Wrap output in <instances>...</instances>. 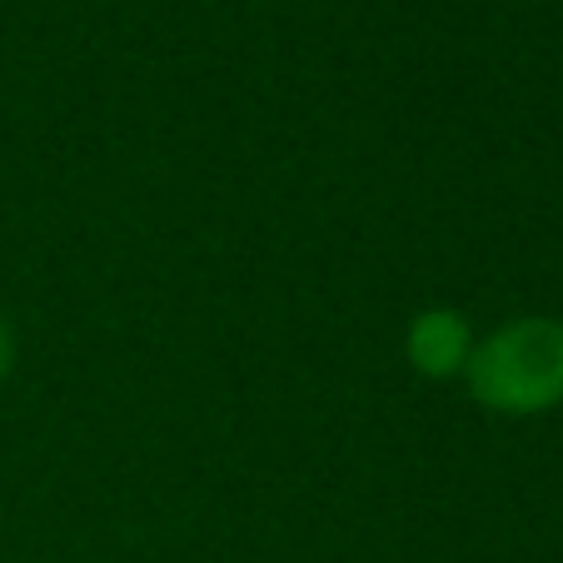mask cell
I'll list each match as a JSON object with an SVG mask.
<instances>
[{
    "instance_id": "cell-1",
    "label": "cell",
    "mask_w": 563,
    "mask_h": 563,
    "mask_svg": "<svg viewBox=\"0 0 563 563\" xmlns=\"http://www.w3.org/2000/svg\"><path fill=\"white\" fill-rule=\"evenodd\" d=\"M468 394L494 415H539L563 399V324L509 319L474 344L464 364Z\"/></svg>"
},
{
    "instance_id": "cell-2",
    "label": "cell",
    "mask_w": 563,
    "mask_h": 563,
    "mask_svg": "<svg viewBox=\"0 0 563 563\" xmlns=\"http://www.w3.org/2000/svg\"><path fill=\"white\" fill-rule=\"evenodd\" d=\"M468 354H474V334H468L459 309H424L409 319L405 330V360L424 379H454L464 374Z\"/></svg>"
},
{
    "instance_id": "cell-3",
    "label": "cell",
    "mask_w": 563,
    "mask_h": 563,
    "mask_svg": "<svg viewBox=\"0 0 563 563\" xmlns=\"http://www.w3.org/2000/svg\"><path fill=\"white\" fill-rule=\"evenodd\" d=\"M11 364H15V334H11V324L0 319V379L11 374Z\"/></svg>"
}]
</instances>
